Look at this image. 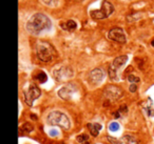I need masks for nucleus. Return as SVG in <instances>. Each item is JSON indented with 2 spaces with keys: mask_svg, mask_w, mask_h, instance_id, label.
<instances>
[{
  "mask_svg": "<svg viewBox=\"0 0 154 144\" xmlns=\"http://www.w3.org/2000/svg\"><path fill=\"white\" fill-rule=\"evenodd\" d=\"M88 139H89V137L87 135H80V136H78V137H77V141L80 142V143L88 141Z\"/></svg>",
  "mask_w": 154,
  "mask_h": 144,
  "instance_id": "6ab92c4d",
  "label": "nucleus"
},
{
  "mask_svg": "<svg viewBox=\"0 0 154 144\" xmlns=\"http://www.w3.org/2000/svg\"><path fill=\"white\" fill-rule=\"evenodd\" d=\"M26 31L32 35H40L52 28V21L47 15L42 13H36L31 16L26 22Z\"/></svg>",
  "mask_w": 154,
  "mask_h": 144,
  "instance_id": "f257e3e1",
  "label": "nucleus"
},
{
  "mask_svg": "<svg viewBox=\"0 0 154 144\" xmlns=\"http://www.w3.org/2000/svg\"><path fill=\"white\" fill-rule=\"evenodd\" d=\"M50 136L51 137H56V136H58V131L56 129H51L50 130Z\"/></svg>",
  "mask_w": 154,
  "mask_h": 144,
  "instance_id": "4be33fe9",
  "label": "nucleus"
},
{
  "mask_svg": "<svg viewBox=\"0 0 154 144\" xmlns=\"http://www.w3.org/2000/svg\"><path fill=\"white\" fill-rule=\"evenodd\" d=\"M41 95L40 88L38 86H36L35 84H31L29 86V88L24 92V101L29 106H32L34 101L36 99H38Z\"/></svg>",
  "mask_w": 154,
  "mask_h": 144,
  "instance_id": "423d86ee",
  "label": "nucleus"
},
{
  "mask_svg": "<svg viewBox=\"0 0 154 144\" xmlns=\"http://www.w3.org/2000/svg\"><path fill=\"white\" fill-rule=\"evenodd\" d=\"M61 26H62V28L69 31V32H74L77 28V23L74 20H68L66 23H62Z\"/></svg>",
  "mask_w": 154,
  "mask_h": 144,
  "instance_id": "ddd939ff",
  "label": "nucleus"
},
{
  "mask_svg": "<svg viewBox=\"0 0 154 144\" xmlns=\"http://www.w3.org/2000/svg\"><path fill=\"white\" fill-rule=\"evenodd\" d=\"M151 45H152V46H154V40L151 41Z\"/></svg>",
  "mask_w": 154,
  "mask_h": 144,
  "instance_id": "5701e85b",
  "label": "nucleus"
},
{
  "mask_svg": "<svg viewBox=\"0 0 154 144\" xmlns=\"http://www.w3.org/2000/svg\"><path fill=\"white\" fill-rule=\"evenodd\" d=\"M54 78L59 82H64L73 77V70L68 66H61L59 68H56L53 72Z\"/></svg>",
  "mask_w": 154,
  "mask_h": 144,
  "instance_id": "0eeeda50",
  "label": "nucleus"
},
{
  "mask_svg": "<svg viewBox=\"0 0 154 144\" xmlns=\"http://www.w3.org/2000/svg\"><path fill=\"white\" fill-rule=\"evenodd\" d=\"M128 61V56L122 55V56H118L115 59L113 60L111 66L109 68V76L112 80H117L118 79V70L125 65Z\"/></svg>",
  "mask_w": 154,
  "mask_h": 144,
  "instance_id": "39448f33",
  "label": "nucleus"
},
{
  "mask_svg": "<svg viewBox=\"0 0 154 144\" xmlns=\"http://www.w3.org/2000/svg\"><path fill=\"white\" fill-rule=\"evenodd\" d=\"M143 110L147 112V115L149 117H154V108L152 105V101L149 98V103H143Z\"/></svg>",
  "mask_w": 154,
  "mask_h": 144,
  "instance_id": "2eb2a0df",
  "label": "nucleus"
},
{
  "mask_svg": "<svg viewBox=\"0 0 154 144\" xmlns=\"http://www.w3.org/2000/svg\"><path fill=\"white\" fill-rule=\"evenodd\" d=\"M82 144H89V142H88V141H86V142H82Z\"/></svg>",
  "mask_w": 154,
  "mask_h": 144,
  "instance_id": "b1692460",
  "label": "nucleus"
},
{
  "mask_svg": "<svg viewBox=\"0 0 154 144\" xmlns=\"http://www.w3.org/2000/svg\"><path fill=\"white\" fill-rule=\"evenodd\" d=\"M36 79L40 83H45V82H47V80H48V76L45 75V72H40V73H38V75L36 76Z\"/></svg>",
  "mask_w": 154,
  "mask_h": 144,
  "instance_id": "dca6fc26",
  "label": "nucleus"
},
{
  "mask_svg": "<svg viewBox=\"0 0 154 144\" xmlns=\"http://www.w3.org/2000/svg\"><path fill=\"white\" fill-rule=\"evenodd\" d=\"M106 77V73L103 68H94L89 74V81L92 84H99Z\"/></svg>",
  "mask_w": 154,
  "mask_h": 144,
  "instance_id": "9b49d317",
  "label": "nucleus"
},
{
  "mask_svg": "<svg viewBox=\"0 0 154 144\" xmlns=\"http://www.w3.org/2000/svg\"><path fill=\"white\" fill-rule=\"evenodd\" d=\"M37 57L42 62H51L56 55L54 46L48 41H38L36 43Z\"/></svg>",
  "mask_w": 154,
  "mask_h": 144,
  "instance_id": "f03ea898",
  "label": "nucleus"
},
{
  "mask_svg": "<svg viewBox=\"0 0 154 144\" xmlns=\"http://www.w3.org/2000/svg\"><path fill=\"white\" fill-rule=\"evenodd\" d=\"M108 38L120 44H124L127 41L126 34L122 28H113L112 30H110V32L108 33Z\"/></svg>",
  "mask_w": 154,
  "mask_h": 144,
  "instance_id": "6e6552de",
  "label": "nucleus"
},
{
  "mask_svg": "<svg viewBox=\"0 0 154 144\" xmlns=\"http://www.w3.org/2000/svg\"><path fill=\"white\" fill-rule=\"evenodd\" d=\"M113 13H114V5L110 1H108V0H103V3H101L100 9L91 11L90 16L93 19L101 20L110 17Z\"/></svg>",
  "mask_w": 154,
  "mask_h": 144,
  "instance_id": "20e7f679",
  "label": "nucleus"
},
{
  "mask_svg": "<svg viewBox=\"0 0 154 144\" xmlns=\"http://www.w3.org/2000/svg\"><path fill=\"white\" fill-rule=\"evenodd\" d=\"M108 140L111 142V144H138L134 137L129 136V135L122 136L119 139H114V138H112V137H109Z\"/></svg>",
  "mask_w": 154,
  "mask_h": 144,
  "instance_id": "f8f14e48",
  "label": "nucleus"
},
{
  "mask_svg": "<svg viewBox=\"0 0 154 144\" xmlns=\"http://www.w3.org/2000/svg\"><path fill=\"white\" fill-rule=\"evenodd\" d=\"M128 81H130L131 83H138L139 78L135 75H129L128 76Z\"/></svg>",
  "mask_w": 154,
  "mask_h": 144,
  "instance_id": "a211bd4d",
  "label": "nucleus"
},
{
  "mask_svg": "<svg viewBox=\"0 0 154 144\" xmlns=\"http://www.w3.org/2000/svg\"><path fill=\"white\" fill-rule=\"evenodd\" d=\"M23 127H24V130H26V133H30V131H32V129H33V126L30 124V123H26V124L23 125Z\"/></svg>",
  "mask_w": 154,
  "mask_h": 144,
  "instance_id": "aec40b11",
  "label": "nucleus"
},
{
  "mask_svg": "<svg viewBox=\"0 0 154 144\" xmlns=\"http://www.w3.org/2000/svg\"><path fill=\"white\" fill-rule=\"evenodd\" d=\"M103 92L105 96L110 100H118L124 96V91L116 85H108Z\"/></svg>",
  "mask_w": 154,
  "mask_h": 144,
  "instance_id": "1a4fd4ad",
  "label": "nucleus"
},
{
  "mask_svg": "<svg viewBox=\"0 0 154 144\" xmlns=\"http://www.w3.org/2000/svg\"><path fill=\"white\" fill-rule=\"evenodd\" d=\"M129 91H130L131 93H135V92L137 91V85H136V83H132V84L130 85V87H129Z\"/></svg>",
  "mask_w": 154,
  "mask_h": 144,
  "instance_id": "412c9836",
  "label": "nucleus"
},
{
  "mask_svg": "<svg viewBox=\"0 0 154 144\" xmlns=\"http://www.w3.org/2000/svg\"><path fill=\"white\" fill-rule=\"evenodd\" d=\"M76 89H77V85L70 83V84L61 87L58 91V96L63 100H71L73 95H74V93L76 92Z\"/></svg>",
  "mask_w": 154,
  "mask_h": 144,
  "instance_id": "9d476101",
  "label": "nucleus"
},
{
  "mask_svg": "<svg viewBox=\"0 0 154 144\" xmlns=\"http://www.w3.org/2000/svg\"><path fill=\"white\" fill-rule=\"evenodd\" d=\"M88 126L90 127L91 135L93 137H97L99 134V130L101 129V125L99 123H93V124H88Z\"/></svg>",
  "mask_w": 154,
  "mask_h": 144,
  "instance_id": "4468645a",
  "label": "nucleus"
},
{
  "mask_svg": "<svg viewBox=\"0 0 154 144\" xmlns=\"http://www.w3.org/2000/svg\"><path fill=\"white\" fill-rule=\"evenodd\" d=\"M109 129L111 131H116L119 129V124L117 122H112L109 124Z\"/></svg>",
  "mask_w": 154,
  "mask_h": 144,
  "instance_id": "f3484780",
  "label": "nucleus"
},
{
  "mask_svg": "<svg viewBox=\"0 0 154 144\" xmlns=\"http://www.w3.org/2000/svg\"><path fill=\"white\" fill-rule=\"evenodd\" d=\"M48 123L51 125H56L59 126L61 128H63L64 130H69L70 129V119L66 114H63L62 112L59 110H53L51 112L47 117Z\"/></svg>",
  "mask_w": 154,
  "mask_h": 144,
  "instance_id": "7ed1b4c3",
  "label": "nucleus"
}]
</instances>
